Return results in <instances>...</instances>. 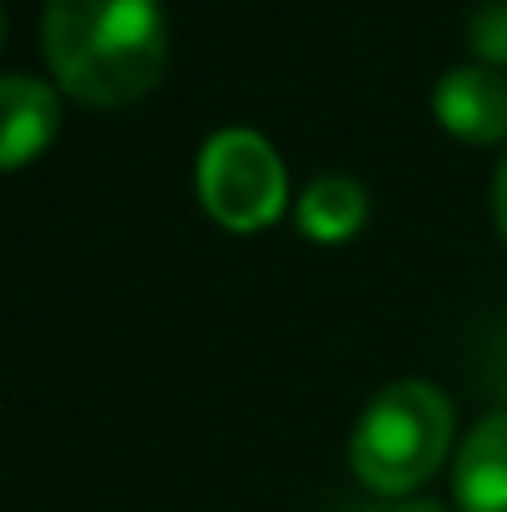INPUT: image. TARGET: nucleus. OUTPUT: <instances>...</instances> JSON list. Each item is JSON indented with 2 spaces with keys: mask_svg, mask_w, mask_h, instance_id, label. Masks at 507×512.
I'll return each mask as SVG.
<instances>
[{
  "mask_svg": "<svg viewBox=\"0 0 507 512\" xmlns=\"http://www.w3.org/2000/svg\"><path fill=\"white\" fill-rule=\"evenodd\" d=\"M40 45L55 80L85 105H130L165 75L160 0H50Z\"/></svg>",
  "mask_w": 507,
  "mask_h": 512,
  "instance_id": "nucleus-1",
  "label": "nucleus"
},
{
  "mask_svg": "<svg viewBox=\"0 0 507 512\" xmlns=\"http://www.w3.org/2000/svg\"><path fill=\"white\" fill-rule=\"evenodd\" d=\"M453 443V403L438 383L398 378L358 418L348 463L373 493H408L428 483Z\"/></svg>",
  "mask_w": 507,
  "mask_h": 512,
  "instance_id": "nucleus-2",
  "label": "nucleus"
},
{
  "mask_svg": "<svg viewBox=\"0 0 507 512\" xmlns=\"http://www.w3.org/2000/svg\"><path fill=\"white\" fill-rule=\"evenodd\" d=\"M194 184L204 209L224 224V229H264L279 219L284 194H289V174L279 150L244 125L214 130L199 150Z\"/></svg>",
  "mask_w": 507,
  "mask_h": 512,
  "instance_id": "nucleus-3",
  "label": "nucleus"
},
{
  "mask_svg": "<svg viewBox=\"0 0 507 512\" xmlns=\"http://www.w3.org/2000/svg\"><path fill=\"white\" fill-rule=\"evenodd\" d=\"M433 115L468 145L507 140V75L493 65H458L433 85Z\"/></svg>",
  "mask_w": 507,
  "mask_h": 512,
  "instance_id": "nucleus-4",
  "label": "nucleus"
},
{
  "mask_svg": "<svg viewBox=\"0 0 507 512\" xmlns=\"http://www.w3.org/2000/svg\"><path fill=\"white\" fill-rule=\"evenodd\" d=\"M453 498L463 512H507V408L468 428L453 463Z\"/></svg>",
  "mask_w": 507,
  "mask_h": 512,
  "instance_id": "nucleus-5",
  "label": "nucleus"
},
{
  "mask_svg": "<svg viewBox=\"0 0 507 512\" xmlns=\"http://www.w3.org/2000/svg\"><path fill=\"white\" fill-rule=\"evenodd\" d=\"M0 105H5L0 165L5 170H20L25 160H35L55 140V130H60V100L35 75H5L0 80Z\"/></svg>",
  "mask_w": 507,
  "mask_h": 512,
  "instance_id": "nucleus-6",
  "label": "nucleus"
},
{
  "mask_svg": "<svg viewBox=\"0 0 507 512\" xmlns=\"http://www.w3.org/2000/svg\"><path fill=\"white\" fill-rule=\"evenodd\" d=\"M368 219V189L348 174H319L309 179L299 199V229L314 239H348Z\"/></svg>",
  "mask_w": 507,
  "mask_h": 512,
  "instance_id": "nucleus-7",
  "label": "nucleus"
},
{
  "mask_svg": "<svg viewBox=\"0 0 507 512\" xmlns=\"http://www.w3.org/2000/svg\"><path fill=\"white\" fill-rule=\"evenodd\" d=\"M468 45H473L478 65H483V60H488L493 70L507 65V0H488V5L473 10V20H468Z\"/></svg>",
  "mask_w": 507,
  "mask_h": 512,
  "instance_id": "nucleus-8",
  "label": "nucleus"
},
{
  "mask_svg": "<svg viewBox=\"0 0 507 512\" xmlns=\"http://www.w3.org/2000/svg\"><path fill=\"white\" fill-rule=\"evenodd\" d=\"M493 209H498V224H503V234H507V160H503V170H498V184H493Z\"/></svg>",
  "mask_w": 507,
  "mask_h": 512,
  "instance_id": "nucleus-9",
  "label": "nucleus"
},
{
  "mask_svg": "<svg viewBox=\"0 0 507 512\" xmlns=\"http://www.w3.org/2000/svg\"><path fill=\"white\" fill-rule=\"evenodd\" d=\"M398 512H448V508H443V503H423V498H418V503H403Z\"/></svg>",
  "mask_w": 507,
  "mask_h": 512,
  "instance_id": "nucleus-10",
  "label": "nucleus"
}]
</instances>
